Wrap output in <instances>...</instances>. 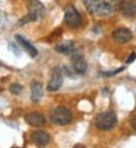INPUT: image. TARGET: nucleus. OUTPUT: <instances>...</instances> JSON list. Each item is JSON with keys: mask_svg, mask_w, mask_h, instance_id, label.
Returning <instances> with one entry per match:
<instances>
[{"mask_svg": "<svg viewBox=\"0 0 136 148\" xmlns=\"http://www.w3.org/2000/svg\"><path fill=\"white\" fill-rule=\"evenodd\" d=\"M25 120H27V123L30 126H34V127H40L46 123L44 116L40 114V113H30V114H27Z\"/></svg>", "mask_w": 136, "mask_h": 148, "instance_id": "obj_10", "label": "nucleus"}, {"mask_svg": "<svg viewBox=\"0 0 136 148\" xmlns=\"http://www.w3.org/2000/svg\"><path fill=\"white\" fill-rule=\"evenodd\" d=\"M132 37H133V34H132V31L127 30V28H117V30H114V33H113V40H114L115 43H120V45H124V43L130 42Z\"/></svg>", "mask_w": 136, "mask_h": 148, "instance_id": "obj_7", "label": "nucleus"}, {"mask_svg": "<svg viewBox=\"0 0 136 148\" xmlns=\"http://www.w3.org/2000/svg\"><path fill=\"white\" fill-rule=\"evenodd\" d=\"M15 39H16V42H18V43H19V45H21V46L24 47V51H27V52L30 53V56L36 58L37 55H39V51H37V49H36V47H34V46H33V45H31L30 42H27L25 39H24L22 36L16 34V36H15Z\"/></svg>", "mask_w": 136, "mask_h": 148, "instance_id": "obj_11", "label": "nucleus"}, {"mask_svg": "<svg viewBox=\"0 0 136 148\" xmlns=\"http://www.w3.org/2000/svg\"><path fill=\"white\" fill-rule=\"evenodd\" d=\"M62 80H64V73L61 67H55L52 70V76L51 80L47 83V90L49 92H56L59 90V88L62 86Z\"/></svg>", "mask_w": 136, "mask_h": 148, "instance_id": "obj_6", "label": "nucleus"}, {"mask_svg": "<svg viewBox=\"0 0 136 148\" xmlns=\"http://www.w3.org/2000/svg\"><path fill=\"white\" fill-rule=\"evenodd\" d=\"M9 89H10V92L14 93V95H18V93H21V90H22V86H21L19 83H12Z\"/></svg>", "mask_w": 136, "mask_h": 148, "instance_id": "obj_15", "label": "nucleus"}, {"mask_svg": "<svg viewBox=\"0 0 136 148\" xmlns=\"http://www.w3.org/2000/svg\"><path fill=\"white\" fill-rule=\"evenodd\" d=\"M55 51L58 53H62V55H72L76 52V46H74L72 42H62V43L56 45Z\"/></svg>", "mask_w": 136, "mask_h": 148, "instance_id": "obj_13", "label": "nucleus"}, {"mask_svg": "<svg viewBox=\"0 0 136 148\" xmlns=\"http://www.w3.org/2000/svg\"><path fill=\"white\" fill-rule=\"evenodd\" d=\"M120 71H123V68H118V70H114V71H102L101 74L104 77H111V76H115V74H118Z\"/></svg>", "mask_w": 136, "mask_h": 148, "instance_id": "obj_16", "label": "nucleus"}, {"mask_svg": "<svg viewBox=\"0 0 136 148\" xmlns=\"http://www.w3.org/2000/svg\"><path fill=\"white\" fill-rule=\"evenodd\" d=\"M31 141L37 147H46L49 144V141H51V136H49V133L44 132V130H36L31 135Z\"/></svg>", "mask_w": 136, "mask_h": 148, "instance_id": "obj_9", "label": "nucleus"}, {"mask_svg": "<svg viewBox=\"0 0 136 148\" xmlns=\"http://www.w3.org/2000/svg\"><path fill=\"white\" fill-rule=\"evenodd\" d=\"M27 16L30 18V21H39L44 16V6L40 0H30Z\"/></svg>", "mask_w": 136, "mask_h": 148, "instance_id": "obj_5", "label": "nucleus"}, {"mask_svg": "<svg viewBox=\"0 0 136 148\" xmlns=\"http://www.w3.org/2000/svg\"><path fill=\"white\" fill-rule=\"evenodd\" d=\"M95 125L99 130H111L117 125V116L113 111H104L99 113L95 119Z\"/></svg>", "mask_w": 136, "mask_h": 148, "instance_id": "obj_3", "label": "nucleus"}, {"mask_svg": "<svg viewBox=\"0 0 136 148\" xmlns=\"http://www.w3.org/2000/svg\"><path fill=\"white\" fill-rule=\"evenodd\" d=\"M135 59H136V53L133 52V53H130V55H129V58H127V61H126V62H127V64H132Z\"/></svg>", "mask_w": 136, "mask_h": 148, "instance_id": "obj_17", "label": "nucleus"}, {"mask_svg": "<svg viewBox=\"0 0 136 148\" xmlns=\"http://www.w3.org/2000/svg\"><path fill=\"white\" fill-rule=\"evenodd\" d=\"M64 21L68 27L71 28H77L81 25V16L79 14V10L74 8L72 5H68L65 8V12H64Z\"/></svg>", "mask_w": 136, "mask_h": 148, "instance_id": "obj_4", "label": "nucleus"}, {"mask_svg": "<svg viewBox=\"0 0 136 148\" xmlns=\"http://www.w3.org/2000/svg\"><path fill=\"white\" fill-rule=\"evenodd\" d=\"M84 6L92 15L107 18L115 12L118 3L121 0H83Z\"/></svg>", "mask_w": 136, "mask_h": 148, "instance_id": "obj_1", "label": "nucleus"}, {"mask_svg": "<svg viewBox=\"0 0 136 148\" xmlns=\"http://www.w3.org/2000/svg\"><path fill=\"white\" fill-rule=\"evenodd\" d=\"M51 120L53 125H58V126H67L72 121V114L71 111L67 108V107H55L52 111H51Z\"/></svg>", "mask_w": 136, "mask_h": 148, "instance_id": "obj_2", "label": "nucleus"}, {"mask_svg": "<svg viewBox=\"0 0 136 148\" xmlns=\"http://www.w3.org/2000/svg\"><path fill=\"white\" fill-rule=\"evenodd\" d=\"M121 12L126 18H133L136 15V0H127L121 5Z\"/></svg>", "mask_w": 136, "mask_h": 148, "instance_id": "obj_12", "label": "nucleus"}, {"mask_svg": "<svg viewBox=\"0 0 136 148\" xmlns=\"http://www.w3.org/2000/svg\"><path fill=\"white\" fill-rule=\"evenodd\" d=\"M72 68L74 71H76L77 74H84L86 71H87V62L84 61L83 55L81 53H72Z\"/></svg>", "mask_w": 136, "mask_h": 148, "instance_id": "obj_8", "label": "nucleus"}, {"mask_svg": "<svg viewBox=\"0 0 136 148\" xmlns=\"http://www.w3.org/2000/svg\"><path fill=\"white\" fill-rule=\"evenodd\" d=\"M42 95H43L42 84L36 80L31 82V99H33V102H39L42 99Z\"/></svg>", "mask_w": 136, "mask_h": 148, "instance_id": "obj_14", "label": "nucleus"}, {"mask_svg": "<svg viewBox=\"0 0 136 148\" xmlns=\"http://www.w3.org/2000/svg\"><path fill=\"white\" fill-rule=\"evenodd\" d=\"M130 123H132V127H133V129H135V130H136V117H133V119H132V121H130Z\"/></svg>", "mask_w": 136, "mask_h": 148, "instance_id": "obj_18", "label": "nucleus"}]
</instances>
